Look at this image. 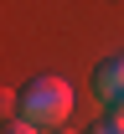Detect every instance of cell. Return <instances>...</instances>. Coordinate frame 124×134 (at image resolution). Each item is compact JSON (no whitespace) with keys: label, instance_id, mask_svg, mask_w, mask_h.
<instances>
[{"label":"cell","instance_id":"5","mask_svg":"<svg viewBox=\"0 0 124 134\" xmlns=\"http://www.w3.org/2000/svg\"><path fill=\"white\" fill-rule=\"evenodd\" d=\"M52 134H78V129H67V124H62V129H52Z\"/></svg>","mask_w":124,"mask_h":134},{"label":"cell","instance_id":"3","mask_svg":"<svg viewBox=\"0 0 124 134\" xmlns=\"http://www.w3.org/2000/svg\"><path fill=\"white\" fill-rule=\"evenodd\" d=\"M0 134H41V124H31L26 114H16V119H5V129Z\"/></svg>","mask_w":124,"mask_h":134},{"label":"cell","instance_id":"1","mask_svg":"<svg viewBox=\"0 0 124 134\" xmlns=\"http://www.w3.org/2000/svg\"><path fill=\"white\" fill-rule=\"evenodd\" d=\"M21 114L31 124H41V129H62L72 119V88L52 72H41V77H31L21 88Z\"/></svg>","mask_w":124,"mask_h":134},{"label":"cell","instance_id":"4","mask_svg":"<svg viewBox=\"0 0 124 134\" xmlns=\"http://www.w3.org/2000/svg\"><path fill=\"white\" fill-rule=\"evenodd\" d=\"M88 134H124V119H119V114H104V119H98Z\"/></svg>","mask_w":124,"mask_h":134},{"label":"cell","instance_id":"2","mask_svg":"<svg viewBox=\"0 0 124 134\" xmlns=\"http://www.w3.org/2000/svg\"><path fill=\"white\" fill-rule=\"evenodd\" d=\"M93 98L104 108H119L124 103V52H114V57H104L93 67Z\"/></svg>","mask_w":124,"mask_h":134}]
</instances>
